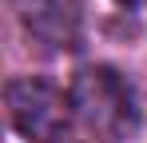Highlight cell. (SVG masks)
Masks as SVG:
<instances>
[{"label": "cell", "instance_id": "3957f363", "mask_svg": "<svg viewBox=\"0 0 147 143\" xmlns=\"http://www.w3.org/2000/svg\"><path fill=\"white\" fill-rule=\"evenodd\" d=\"M119 4H127V8H143L147 0H119Z\"/></svg>", "mask_w": 147, "mask_h": 143}, {"label": "cell", "instance_id": "6da1fadb", "mask_svg": "<svg viewBox=\"0 0 147 143\" xmlns=\"http://www.w3.org/2000/svg\"><path fill=\"white\" fill-rule=\"evenodd\" d=\"M68 99H72V111L80 115V123L103 139H127L139 127L135 92L111 68H84L72 80Z\"/></svg>", "mask_w": 147, "mask_h": 143}, {"label": "cell", "instance_id": "7a4b0ae2", "mask_svg": "<svg viewBox=\"0 0 147 143\" xmlns=\"http://www.w3.org/2000/svg\"><path fill=\"white\" fill-rule=\"evenodd\" d=\"M68 107H72V99H64L44 80L24 76V80L8 84V115H12V123L24 131L28 139H36V143H56L64 135Z\"/></svg>", "mask_w": 147, "mask_h": 143}]
</instances>
